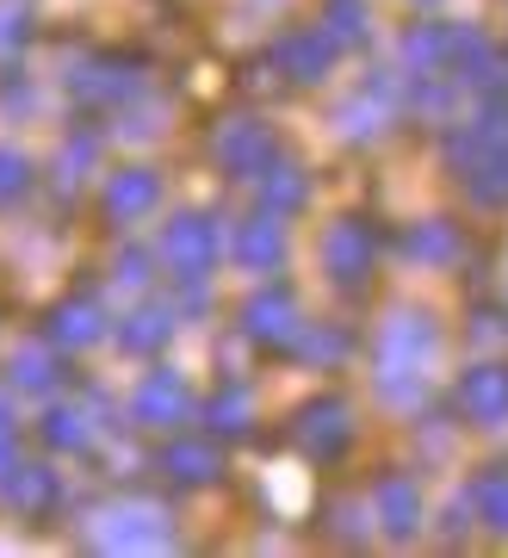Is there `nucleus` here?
Wrapping results in <instances>:
<instances>
[{"mask_svg": "<svg viewBox=\"0 0 508 558\" xmlns=\"http://www.w3.org/2000/svg\"><path fill=\"white\" fill-rule=\"evenodd\" d=\"M378 502L391 509V527H397V534H410V527H415V490H410L403 478L385 484V490H378Z\"/></svg>", "mask_w": 508, "mask_h": 558, "instance_id": "obj_4", "label": "nucleus"}, {"mask_svg": "<svg viewBox=\"0 0 508 558\" xmlns=\"http://www.w3.org/2000/svg\"><path fill=\"white\" fill-rule=\"evenodd\" d=\"M508 341V329H503V317H477V341Z\"/></svg>", "mask_w": 508, "mask_h": 558, "instance_id": "obj_6", "label": "nucleus"}, {"mask_svg": "<svg viewBox=\"0 0 508 558\" xmlns=\"http://www.w3.org/2000/svg\"><path fill=\"white\" fill-rule=\"evenodd\" d=\"M459 62H465V81H477V87H503L508 81V69L496 62V50L477 44V38H459Z\"/></svg>", "mask_w": 508, "mask_h": 558, "instance_id": "obj_2", "label": "nucleus"}, {"mask_svg": "<svg viewBox=\"0 0 508 558\" xmlns=\"http://www.w3.org/2000/svg\"><path fill=\"white\" fill-rule=\"evenodd\" d=\"M459 403H465L471 422L503 428L508 422V366H471L465 385H459Z\"/></svg>", "mask_w": 508, "mask_h": 558, "instance_id": "obj_1", "label": "nucleus"}, {"mask_svg": "<svg viewBox=\"0 0 508 558\" xmlns=\"http://www.w3.org/2000/svg\"><path fill=\"white\" fill-rule=\"evenodd\" d=\"M415 248H422L428 260H452V255H459V236H452L447 223H434V230H422V236H415Z\"/></svg>", "mask_w": 508, "mask_h": 558, "instance_id": "obj_5", "label": "nucleus"}, {"mask_svg": "<svg viewBox=\"0 0 508 558\" xmlns=\"http://www.w3.org/2000/svg\"><path fill=\"white\" fill-rule=\"evenodd\" d=\"M477 515H484L496 534H508V472H489V478H477Z\"/></svg>", "mask_w": 508, "mask_h": 558, "instance_id": "obj_3", "label": "nucleus"}]
</instances>
